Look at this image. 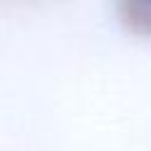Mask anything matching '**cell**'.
<instances>
[{"mask_svg": "<svg viewBox=\"0 0 151 151\" xmlns=\"http://www.w3.org/2000/svg\"><path fill=\"white\" fill-rule=\"evenodd\" d=\"M118 17L132 33L151 38V0H125L118 5Z\"/></svg>", "mask_w": 151, "mask_h": 151, "instance_id": "6da1fadb", "label": "cell"}]
</instances>
